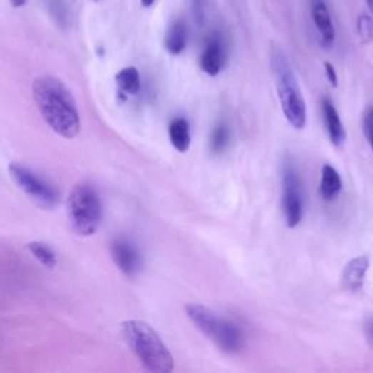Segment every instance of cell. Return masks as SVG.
I'll list each match as a JSON object with an SVG mask.
<instances>
[{"instance_id": "cell-1", "label": "cell", "mask_w": 373, "mask_h": 373, "mask_svg": "<svg viewBox=\"0 0 373 373\" xmlns=\"http://www.w3.org/2000/svg\"><path fill=\"white\" fill-rule=\"evenodd\" d=\"M32 98L50 128L64 139H75L81 131V116L73 93L51 75L32 82Z\"/></svg>"}, {"instance_id": "cell-2", "label": "cell", "mask_w": 373, "mask_h": 373, "mask_svg": "<svg viewBox=\"0 0 373 373\" xmlns=\"http://www.w3.org/2000/svg\"><path fill=\"white\" fill-rule=\"evenodd\" d=\"M121 334L131 353L148 372L169 373L174 370L173 353L148 322L139 320L123 321Z\"/></svg>"}, {"instance_id": "cell-3", "label": "cell", "mask_w": 373, "mask_h": 373, "mask_svg": "<svg viewBox=\"0 0 373 373\" xmlns=\"http://www.w3.org/2000/svg\"><path fill=\"white\" fill-rule=\"evenodd\" d=\"M270 64L283 114L292 127H295L296 130H302L307 126V104H305L302 91L299 88L292 66L286 54L279 48L271 51Z\"/></svg>"}, {"instance_id": "cell-4", "label": "cell", "mask_w": 373, "mask_h": 373, "mask_svg": "<svg viewBox=\"0 0 373 373\" xmlns=\"http://www.w3.org/2000/svg\"><path fill=\"white\" fill-rule=\"evenodd\" d=\"M184 311L195 328L212 340L220 352L233 354L244 347V332L233 321L219 317L200 303H188Z\"/></svg>"}, {"instance_id": "cell-5", "label": "cell", "mask_w": 373, "mask_h": 373, "mask_svg": "<svg viewBox=\"0 0 373 373\" xmlns=\"http://www.w3.org/2000/svg\"><path fill=\"white\" fill-rule=\"evenodd\" d=\"M66 213L76 235L92 236L96 233L103 222V205L95 185L88 181L78 183L67 195Z\"/></svg>"}, {"instance_id": "cell-6", "label": "cell", "mask_w": 373, "mask_h": 373, "mask_svg": "<svg viewBox=\"0 0 373 373\" xmlns=\"http://www.w3.org/2000/svg\"><path fill=\"white\" fill-rule=\"evenodd\" d=\"M9 173L15 184L39 206L44 209H53L57 206L60 194L53 184L34 173L25 165L11 163Z\"/></svg>"}, {"instance_id": "cell-7", "label": "cell", "mask_w": 373, "mask_h": 373, "mask_svg": "<svg viewBox=\"0 0 373 373\" xmlns=\"http://www.w3.org/2000/svg\"><path fill=\"white\" fill-rule=\"evenodd\" d=\"M282 208L287 228H296L303 219V191L300 178L290 165L283 171Z\"/></svg>"}, {"instance_id": "cell-8", "label": "cell", "mask_w": 373, "mask_h": 373, "mask_svg": "<svg viewBox=\"0 0 373 373\" xmlns=\"http://www.w3.org/2000/svg\"><path fill=\"white\" fill-rule=\"evenodd\" d=\"M110 254L114 264L126 277L134 279L142 271V252L127 236H116L110 244Z\"/></svg>"}, {"instance_id": "cell-9", "label": "cell", "mask_w": 373, "mask_h": 373, "mask_svg": "<svg viewBox=\"0 0 373 373\" xmlns=\"http://www.w3.org/2000/svg\"><path fill=\"white\" fill-rule=\"evenodd\" d=\"M310 9L314 25L318 31L320 43L324 48H331L335 43V28L325 0H310Z\"/></svg>"}, {"instance_id": "cell-10", "label": "cell", "mask_w": 373, "mask_h": 373, "mask_svg": "<svg viewBox=\"0 0 373 373\" xmlns=\"http://www.w3.org/2000/svg\"><path fill=\"white\" fill-rule=\"evenodd\" d=\"M225 46L218 34H213V36L208 40L205 50H203L200 56V67L201 71L205 72L209 76H218L223 66H225Z\"/></svg>"}, {"instance_id": "cell-11", "label": "cell", "mask_w": 373, "mask_h": 373, "mask_svg": "<svg viewBox=\"0 0 373 373\" xmlns=\"http://www.w3.org/2000/svg\"><path fill=\"white\" fill-rule=\"evenodd\" d=\"M370 265V260L367 255H360L353 258L343 270L342 285L343 289L352 293H357L362 290L364 283V276Z\"/></svg>"}, {"instance_id": "cell-12", "label": "cell", "mask_w": 373, "mask_h": 373, "mask_svg": "<svg viewBox=\"0 0 373 373\" xmlns=\"http://www.w3.org/2000/svg\"><path fill=\"white\" fill-rule=\"evenodd\" d=\"M322 113H324V121L331 143L337 148L343 146L347 138V133L344 124L342 123L340 114H338L337 108L328 98L322 99Z\"/></svg>"}, {"instance_id": "cell-13", "label": "cell", "mask_w": 373, "mask_h": 373, "mask_svg": "<svg viewBox=\"0 0 373 373\" xmlns=\"http://www.w3.org/2000/svg\"><path fill=\"white\" fill-rule=\"evenodd\" d=\"M188 44V26L183 19L174 21L165 34V48L171 56H180Z\"/></svg>"}, {"instance_id": "cell-14", "label": "cell", "mask_w": 373, "mask_h": 373, "mask_svg": "<svg viewBox=\"0 0 373 373\" xmlns=\"http://www.w3.org/2000/svg\"><path fill=\"white\" fill-rule=\"evenodd\" d=\"M169 142L181 153H185L191 146V130L185 118H175L169 124L168 128Z\"/></svg>"}, {"instance_id": "cell-15", "label": "cell", "mask_w": 373, "mask_h": 373, "mask_svg": "<svg viewBox=\"0 0 373 373\" xmlns=\"http://www.w3.org/2000/svg\"><path fill=\"white\" fill-rule=\"evenodd\" d=\"M343 190V181L337 169L331 165H324L321 169L320 194L324 200H334Z\"/></svg>"}, {"instance_id": "cell-16", "label": "cell", "mask_w": 373, "mask_h": 373, "mask_svg": "<svg viewBox=\"0 0 373 373\" xmlns=\"http://www.w3.org/2000/svg\"><path fill=\"white\" fill-rule=\"evenodd\" d=\"M118 89L126 95H136L140 89V75L136 67H124L116 75Z\"/></svg>"}, {"instance_id": "cell-17", "label": "cell", "mask_w": 373, "mask_h": 373, "mask_svg": "<svg viewBox=\"0 0 373 373\" xmlns=\"http://www.w3.org/2000/svg\"><path fill=\"white\" fill-rule=\"evenodd\" d=\"M28 251L31 252V255L36 258L41 265H44L46 268H54L57 265V257L56 252L53 251V248L41 241H36V242H29L28 244Z\"/></svg>"}, {"instance_id": "cell-18", "label": "cell", "mask_w": 373, "mask_h": 373, "mask_svg": "<svg viewBox=\"0 0 373 373\" xmlns=\"http://www.w3.org/2000/svg\"><path fill=\"white\" fill-rule=\"evenodd\" d=\"M229 143V128L226 124L219 123L213 133H212V138H210V148L215 153H220L225 150V148Z\"/></svg>"}, {"instance_id": "cell-19", "label": "cell", "mask_w": 373, "mask_h": 373, "mask_svg": "<svg viewBox=\"0 0 373 373\" xmlns=\"http://www.w3.org/2000/svg\"><path fill=\"white\" fill-rule=\"evenodd\" d=\"M357 34L363 44L373 41V15L360 14L357 18Z\"/></svg>"}, {"instance_id": "cell-20", "label": "cell", "mask_w": 373, "mask_h": 373, "mask_svg": "<svg viewBox=\"0 0 373 373\" xmlns=\"http://www.w3.org/2000/svg\"><path fill=\"white\" fill-rule=\"evenodd\" d=\"M363 131H364V136L366 139L373 150V108H370L366 114H364V118H363Z\"/></svg>"}, {"instance_id": "cell-21", "label": "cell", "mask_w": 373, "mask_h": 373, "mask_svg": "<svg viewBox=\"0 0 373 373\" xmlns=\"http://www.w3.org/2000/svg\"><path fill=\"white\" fill-rule=\"evenodd\" d=\"M193 5L197 22L203 24V21H205V0H193Z\"/></svg>"}, {"instance_id": "cell-22", "label": "cell", "mask_w": 373, "mask_h": 373, "mask_svg": "<svg viewBox=\"0 0 373 373\" xmlns=\"http://www.w3.org/2000/svg\"><path fill=\"white\" fill-rule=\"evenodd\" d=\"M325 73H327V78H328L329 83H331L334 88H337V85H338V78H337L334 66H332L331 63H325Z\"/></svg>"}, {"instance_id": "cell-23", "label": "cell", "mask_w": 373, "mask_h": 373, "mask_svg": "<svg viewBox=\"0 0 373 373\" xmlns=\"http://www.w3.org/2000/svg\"><path fill=\"white\" fill-rule=\"evenodd\" d=\"M14 8H22L26 5V0H9Z\"/></svg>"}, {"instance_id": "cell-24", "label": "cell", "mask_w": 373, "mask_h": 373, "mask_svg": "<svg viewBox=\"0 0 373 373\" xmlns=\"http://www.w3.org/2000/svg\"><path fill=\"white\" fill-rule=\"evenodd\" d=\"M366 329H367V334L370 337V340L373 343V320H370L367 324H366Z\"/></svg>"}, {"instance_id": "cell-25", "label": "cell", "mask_w": 373, "mask_h": 373, "mask_svg": "<svg viewBox=\"0 0 373 373\" xmlns=\"http://www.w3.org/2000/svg\"><path fill=\"white\" fill-rule=\"evenodd\" d=\"M140 2H142V5H143L145 8H150V6L155 4V0H140Z\"/></svg>"}, {"instance_id": "cell-26", "label": "cell", "mask_w": 373, "mask_h": 373, "mask_svg": "<svg viewBox=\"0 0 373 373\" xmlns=\"http://www.w3.org/2000/svg\"><path fill=\"white\" fill-rule=\"evenodd\" d=\"M367 2V6H369V11H370V15H373V0H366Z\"/></svg>"}, {"instance_id": "cell-27", "label": "cell", "mask_w": 373, "mask_h": 373, "mask_svg": "<svg viewBox=\"0 0 373 373\" xmlns=\"http://www.w3.org/2000/svg\"><path fill=\"white\" fill-rule=\"evenodd\" d=\"M93 2H98V0H93Z\"/></svg>"}]
</instances>
